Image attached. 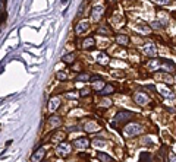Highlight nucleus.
<instances>
[{"label":"nucleus","mask_w":176,"mask_h":162,"mask_svg":"<svg viewBox=\"0 0 176 162\" xmlns=\"http://www.w3.org/2000/svg\"><path fill=\"white\" fill-rule=\"evenodd\" d=\"M160 66V60L159 59H153V60L148 63V67H150V70H155L157 67Z\"/></svg>","instance_id":"15"},{"label":"nucleus","mask_w":176,"mask_h":162,"mask_svg":"<svg viewBox=\"0 0 176 162\" xmlns=\"http://www.w3.org/2000/svg\"><path fill=\"white\" fill-rule=\"evenodd\" d=\"M131 117H132V112L131 111H120L118 112V116H116V120L118 121H126V120H129Z\"/></svg>","instance_id":"7"},{"label":"nucleus","mask_w":176,"mask_h":162,"mask_svg":"<svg viewBox=\"0 0 176 162\" xmlns=\"http://www.w3.org/2000/svg\"><path fill=\"white\" fill-rule=\"evenodd\" d=\"M169 161H170V162H176V155H175V153H169Z\"/></svg>","instance_id":"29"},{"label":"nucleus","mask_w":176,"mask_h":162,"mask_svg":"<svg viewBox=\"0 0 176 162\" xmlns=\"http://www.w3.org/2000/svg\"><path fill=\"white\" fill-rule=\"evenodd\" d=\"M62 60L65 61V63H67V64H71V63H73V60H75V54H73V53H69L66 56H63Z\"/></svg>","instance_id":"16"},{"label":"nucleus","mask_w":176,"mask_h":162,"mask_svg":"<svg viewBox=\"0 0 176 162\" xmlns=\"http://www.w3.org/2000/svg\"><path fill=\"white\" fill-rule=\"evenodd\" d=\"M71 152V146H69V145H67V143H60V145H59V146H57V153H59V155H67V153Z\"/></svg>","instance_id":"6"},{"label":"nucleus","mask_w":176,"mask_h":162,"mask_svg":"<svg viewBox=\"0 0 176 162\" xmlns=\"http://www.w3.org/2000/svg\"><path fill=\"white\" fill-rule=\"evenodd\" d=\"M99 159L101 162H113V159H112V156H109L107 153H104V152H99Z\"/></svg>","instance_id":"14"},{"label":"nucleus","mask_w":176,"mask_h":162,"mask_svg":"<svg viewBox=\"0 0 176 162\" xmlns=\"http://www.w3.org/2000/svg\"><path fill=\"white\" fill-rule=\"evenodd\" d=\"M103 6H94L93 10H91V19L93 20H100V18L103 16Z\"/></svg>","instance_id":"2"},{"label":"nucleus","mask_w":176,"mask_h":162,"mask_svg":"<svg viewBox=\"0 0 176 162\" xmlns=\"http://www.w3.org/2000/svg\"><path fill=\"white\" fill-rule=\"evenodd\" d=\"M88 145H90V142H88V139H85V137H79V139L73 140V146L76 147V149H85V147H88Z\"/></svg>","instance_id":"3"},{"label":"nucleus","mask_w":176,"mask_h":162,"mask_svg":"<svg viewBox=\"0 0 176 162\" xmlns=\"http://www.w3.org/2000/svg\"><path fill=\"white\" fill-rule=\"evenodd\" d=\"M144 53L148 57H154L155 56V46H153V44H147V46L144 47Z\"/></svg>","instance_id":"10"},{"label":"nucleus","mask_w":176,"mask_h":162,"mask_svg":"<svg viewBox=\"0 0 176 162\" xmlns=\"http://www.w3.org/2000/svg\"><path fill=\"white\" fill-rule=\"evenodd\" d=\"M91 77L88 76L87 73H81V75H78L76 76V81H79V82H87V81H90Z\"/></svg>","instance_id":"21"},{"label":"nucleus","mask_w":176,"mask_h":162,"mask_svg":"<svg viewBox=\"0 0 176 162\" xmlns=\"http://www.w3.org/2000/svg\"><path fill=\"white\" fill-rule=\"evenodd\" d=\"M88 26H90L88 20H81V22H78V24H76V28H75V32H76V35H79V34L85 32V31L88 29Z\"/></svg>","instance_id":"4"},{"label":"nucleus","mask_w":176,"mask_h":162,"mask_svg":"<svg viewBox=\"0 0 176 162\" xmlns=\"http://www.w3.org/2000/svg\"><path fill=\"white\" fill-rule=\"evenodd\" d=\"M88 94H90V89H87V88H85V89H82V91H81V96H87Z\"/></svg>","instance_id":"30"},{"label":"nucleus","mask_w":176,"mask_h":162,"mask_svg":"<svg viewBox=\"0 0 176 162\" xmlns=\"http://www.w3.org/2000/svg\"><path fill=\"white\" fill-rule=\"evenodd\" d=\"M59 105H60V99H59L57 96H54V98H52V99H50L49 108H50V111H56L57 108H59Z\"/></svg>","instance_id":"9"},{"label":"nucleus","mask_w":176,"mask_h":162,"mask_svg":"<svg viewBox=\"0 0 176 162\" xmlns=\"http://www.w3.org/2000/svg\"><path fill=\"white\" fill-rule=\"evenodd\" d=\"M151 28H154V29H161L163 25H161L159 20H153V22H151Z\"/></svg>","instance_id":"24"},{"label":"nucleus","mask_w":176,"mask_h":162,"mask_svg":"<svg viewBox=\"0 0 176 162\" xmlns=\"http://www.w3.org/2000/svg\"><path fill=\"white\" fill-rule=\"evenodd\" d=\"M135 29L141 31V32H145V34H147V32H150V28H148V26H147V25H141V24L135 26Z\"/></svg>","instance_id":"23"},{"label":"nucleus","mask_w":176,"mask_h":162,"mask_svg":"<svg viewBox=\"0 0 176 162\" xmlns=\"http://www.w3.org/2000/svg\"><path fill=\"white\" fill-rule=\"evenodd\" d=\"M141 143H142V145H153V143H151V140H150V139H147V140H145V139H144V140H142V142H141Z\"/></svg>","instance_id":"32"},{"label":"nucleus","mask_w":176,"mask_h":162,"mask_svg":"<svg viewBox=\"0 0 176 162\" xmlns=\"http://www.w3.org/2000/svg\"><path fill=\"white\" fill-rule=\"evenodd\" d=\"M159 5H169L170 3V0H155Z\"/></svg>","instance_id":"28"},{"label":"nucleus","mask_w":176,"mask_h":162,"mask_svg":"<svg viewBox=\"0 0 176 162\" xmlns=\"http://www.w3.org/2000/svg\"><path fill=\"white\" fill-rule=\"evenodd\" d=\"M123 133H125V136H135V134H140V133H142V127L140 126V124H128V126H125L123 129Z\"/></svg>","instance_id":"1"},{"label":"nucleus","mask_w":176,"mask_h":162,"mask_svg":"<svg viewBox=\"0 0 176 162\" xmlns=\"http://www.w3.org/2000/svg\"><path fill=\"white\" fill-rule=\"evenodd\" d=\"M93 145L95 147H101V146H104V145H106V142H104V140H94Z\"/></svg>","instance_id":"26"},{"label":"nucleus","mask_w":176,"mask_h":162,"mask_svg":"<svg viewBox=\"0 0 176 162\" xmlns=\"http://www.w3.org/2000/svg\"><path fill=\"white\" fill-rule=\"evenodd\" d=\"M110 2H113V0H110Z\"/></svg>","instance_id":"34"},{"label":"nucleus","mask_w":176,"mask_h":162,"mask_svg":"<svg viewBox=\"0 0 176 162\" xmlns=\"http://www.w3.org/2000/svg\"><path fill=\"white\" fill-rule=\"evenodd\" d=\"M100 94H101V95H110V94H113V86L112 85H107V86H104L103 88V91L100 92Z\"/></svg>","instance_id":"17"},{"label":"nucleus","mask_w":176,"mask_h":162,"mask_svg":"<svg viewBox=\"0 0 176 162\" xmlns=\"http://www.w3.org/2000/svg\"><path fill=\"white\" fill-rule=\"evenodd\" d=\"M99 34H101V35H109V31L106 29V28H103V26H101V28L99 29Z\"/></svg>","instance_id":"27"},{"label":"nucleus","mask_w":176,"mask_h":162,"mask_svg":"<svg viewBox=\"0 0 176 162\" xmlns=\"http://www.w3.org/2000/svg\"><path fill=\"white\" fill-rule=\"evenodd\" d=\"M56 77H57V81H65L66 79V73L65 72H57Z\"/></svg>","instance_id":"25"},{"label":"nucleus","mask_w":176,"mask_h":162,"mask_svg":"<svg viewBox=\"0 0 176 162\" xmlns=\"http://www.w3.org/2000/svg\"><path fill=\"white\" fill-rule=\"evenodd\" d=\"M78 94H66V98H76Z\"/></svg>","instance_id":"33"},{"label":"nucleus","mask_w":176,"mask_h":162,"mask_svg":"<svg viewBox=\"0 0 176 162\" xmlns=\"http://www.w3.org/2000/svg\"><path fill=\"white\" fill-rule=\"evenodd\" d=\"M110 104H112V102H110L109 99H103V102H101V105H103V107H109Z\"/></svg>","instance_id":"31"},{"label":"nucleus","mask_w":176,"mask_h":162,"mask_svg":"<svg viewBox=\"0 0 176 162\" xmlns=\"http://www.w3.org/2000/svg\"><path fill=\"white\" fill-rule=\"evenodd\" d=\"M49 123H50V126H53V127H59V126H60V120H59L57 117H52V118L49 120Z\"/></svg>","instance_id":"20"},{"label":"nucleus","mask_w":176,"mask_h":162,"mask_svg":"<svg viewBox=\"0 0 176 162\" xmlns=\"http://www.w3.org/2000/svg\"><path fill=\"white\" fill-rule=\"evenodd\" d=\"M157 79H163V82H166V83H172L173 82V79H172L170 76H167V75H157Z\"/></svg>","instance_id":"19"},{"label":"nucleus","mask_w":176,"mask_h":162,"mask_svg":"<svg viewBox=\"0 0 176 162\" xmlns=\"http://www.w3.org/2000/svg\"><path fill=\"white\" fill-rule=\"evenodd\" d=\"M97 61H99V63H104V64H106V63H107V56H106L104 53H99V56H97Z\"/></svg>","instance_id":"22"},{"label":"nucleus","mask_w":176,"mask_h":162,"mask_svg":"<svg viewBox=\"0 0 176 162\" xmlns=\"http://www.w3.org/2000/svg\"><path fill=\"white\" fill-rule=\"evenodd\" d=\"M134 99H135V102H137V104H140V105H145L147 101H148V98H147L145 95H142V94H135Z\"/></svg>","instance_id":"8"},{"label":"nucleus","mask_w":176,"mask_h":162,"mask_svg":"<svg viewBox=\"0 0 176 162\" xmlns=\"http://www.w3.org/2000/svg\"><path fill=\"white\" fill-rule=\"evenodd\" d=\"M116 41H118V44H120V46H126V44L129 42V38L126 35H122V34H120V35L116 37Z\"/></svg>","instance_id":"13"},{"label":"nucleus","mask_w":176,"mask_h":162,"mask_svg":"<svg viewBox=\"0 0 176 162\" xmlns=\"http://www.w3.org/2000/svg\"><path fill=\"white\" fill-rule=\"evenodd\" d=\"M44 155H46V149L44 147H40V149H37L35 153L32 155L31 158V162H40L44 158Z\"/></svg>","instance_id":"5"},{"label":"nucleus","mask_w":176,"mask_h":162,"mask_svg":"<svg viewBox=\"0 0 176 162\" xmlns=\"http://www.w3.org/2000/svg\"><path fill=\"white\" fill-rule=\"evenodd\" d=\"M94 44H95V41H94L93 37H88L85 40L82 41V48H93Z\"/></svg>","instance_id":"12"},{"label":"nucleus","mask_w":176,"mask_h":162,"mask_svg":"<svg viewBox=\"0 0 176 162\" xmlns=\"http://www.w3.org/2000/svg\"><path fill=\"white\" fill-rule=\"evenodd\" d=\"M99 129H100L99 124H97V123H94V121H90V123H87V124H85V132H88V133L97 132Z\"/></svg>","instance_id":"11"},{"label":"nucleus","mask_w":176,"mask_h":162,"mask_svg":"<svg viewBox=\"0 0 176 162\" xmlns=\"http://www.w3.org/2000/svg\"><path fill=\"white\" fill-rule=\"evenodd\" d=\"M159 92H160L163 96H167V98H173V96H175L172 92H169L167 89H164V88H159Z\"/></svg>","instance_id":"18"}]
</instances>
